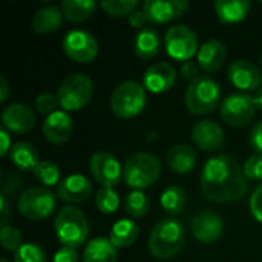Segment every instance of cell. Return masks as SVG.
Here are the masks:
<instances>
[{
  "instance_id": "d6986e66",
  "label": "cell",
  "mask_w": 262,
  "mask_h": 262,
  "mask_svg": "<svg viewBox=\"0 0 262 262\" xmlns=\"http://www.w3.org/2000/svg\"><path fill=\"white\" fill-rule=\"evenodd\" d=\"M224 223L213 212H203L192 221V233L203 244H213L223 236Z\"/></svg>"
},
{
  "instance_id": "277c9868",
  "label": "cell",
  "mask_w": 262,
  "mask_h": 262,
  "mask_svg": "<svg viewBox=\"0 0 262 262\" xmlns=\"http://www.w3.org/2000/svg\"><path fill=\"white\" fill-rule=\"evenodd\" d=\"M54 229L63 247L71 249L83 246L91 230L86 215L74 206H64L58 212L54 223Z\"/></svg>"
},
{
  "instance_id": "7c38bea8",
  "label": "cell",
  "mask_w": 262,
  "mask_h": 262,
  "mask_svg": "<svg viewBox=\"0 0 262 262\" xmlns=\"http://www.w3.org/2000/svg\"><path fill=\"white\" fill-rule=\"evenodd\" d=\"M89 169L94 180L98 181L103 187L114 189L123 178L120 161L109 152H95L91 158Z\"/></svg>"
},
{
  "instance_id": "bcb514c9",
  "label": "cell",
  "mask_w": 262,
  "mask_h": 262,
  "mask_svg": "<svg viewBox=\"0 0 262 262\" xmlns=\"http://www.w3.org/2000/svg\"><path fill=\"white\" fill-rule=\"evenodd\" d=\"M9 97V84L5 77L0 78V103H5Z\"/></svg>"
},
{
  "instance_id": "c3c4849f",
  "label": "cell",
  "mask_w": 262,
  "mask_h": 262,
  "mask_svg": "<svg viewBox=\"0 0 262 262\" xmlns=\"http://www.w3.org/2000/svg\"><path fill=\"white\" fill-rule=\"evenodd\" d=\"M0 262H9V261H8V259H5V258H2V259H0Z\"/></svg>"
},
{
  "instance_id": "7402d4cb",
  "label": "cell",
  "mask_w": 262,
  "mask_h": 262,
  "mask_svg": "<svg viewBox=\"0 0 262 262\" xmlns=\"http://www.w3.org/2000/svg\"><path fill=\"white\" fill-rule=\"evenodd\" d=\"M166 161L172 172L178 175H184L195 169L196 152L189 144H175L169 149Z\"/></svg>"
},
{
  "instance_id": "e575fe53",
  "label": "cell",
  "mask_w": 262,
  "mask_h": 262,
  "mask_svg": "<svg viewBox=\"0 0 262 262\" xmlns=\"http://www.w3.org/2000/svg\"><path fill=\"white\" fill-rule=\"evenodd\" d=\"M14 262H48V259L38 246L26 243L14 253Z\"/></svg>"
},
{
  "instance_id": "74e56055",
  "label": "cell",
  "mask_w": 262,
  "mask_h": 262,
  "mask_svg": "<svg viewBox=\"0 0 262 262\" xmlns=\"http://www.w3.org/2000/svg\"><path fill=\"white\" fill-rule=\"evenodd\" d=\"M34 104H35V109H37L40 114H45V115H51V114H54V112H55V109H57V106H60L57 95L49 94V92L40 94V95L35 98Z\"/></svg>"
},
{
  "instance_id": "8d00e7d4",
  "label": "cell",
  "mask_w": 262,
  "mask_h": 262,
  "mask_svg": "<svg viewBox=\"0 0 262 262\" xmlns=\"http://www.w3.org/2000/svg\"><path fill=\"white\" fill-rule=\"evenodd\" d=\"M247 180L262 181V154H253L243 167Z\"/></svg>"
},
{
  "instance_id": "603a6c76",
  "label": "cell",
  "mask_w": 262,
  "mask_h": 262,
  "mask_svg": "<svg viewBox=\"0 0 262 262\" xmlns=\"http://www.w3.org/2000/svg\"><path fill=\"white\" fill-rule=\"evenodd\" d=\"M63 23V11L58 6L46 5L37 9L32 15L31 26L37 34H52Z\"/></svg>"
},
{
  "instance_id": "9a60e30c",
  "label": "cell",
  "mask_w": 262,
  "mask_h": 262,
  "mask_svg": "<svg viewBox=\"0 0 262 262\" xmlns=\"http://www.w3.org/2000/svg\"><path fill=\"white\" fill-rule=\"evenodd\" d=\"M35 114L34 111L21 103L8 104L2 112V124L8 132L14 134H26L35 126Z\"/></svg>"
},
{
  "instance_id": "44dd1931",
  "label": "cell",
  "mask_w": 262,
  "mask_h": 262,
  "mask_svg": "<svg viewBox=\"0 0 262 262\" xmlns=\"http://www.w3.org/2000/svg\"><path fill=\"white\" fill-rule=\"evenodd\" d=\"M226 57H227L226 45L221 40L212 38L200 48L198 64L206 72H216L224 64Z\"/></svg>"
},
{
  "instance_id": "4316f807",
  "label": "cell",
  "mask_w": 262,
  "mask_h": 262,
  "mask_svg": "<svg viewBox=\"0 0 262 262\" xmlns=\"http://www.w3.org/2000/svg\"><path fill=\"white\" fill-rule=\"evenodd\" d=\"M11 163L21 172H34L38 166V152L37 149L26 141H18L11 147L9 152Z\"/></svg>"
},
{
  "instance_id": "e0dca14e",
  "label": "cell",
  "mask_w": 262,
  "mask_h": 262,
  "mask_svg": "<svg viewBox=\"0 0 262 262\" xmlns=\"http://www.w3.org/2000/svg\"><path fill=\"white\" fill-rule=\"evenodd\" d=\"M192 140L201 150L215 152L224 144V130L212 120H201L192 127Z\"/></svg>"
},
{
  "instance_id": "f35d334b",
  "label": "cell",
  "mask_w": 262,
  "mask_h": 262,
  "mask_svg": "<svg viewBox=\"0 0 262 262\" xmlns=\"http://www.w3.org/2000/svg\"><path fill=\"white\" fill-rule=\"evenodd\" d=\"M250 212L253 218L262 224V183L250 196Z\"/></svg>"
},
{
  "instance_id": "3957f363",
  "label": "cell",
  "mask_w": 262,
  "mask_h": 262,
  "mask_svg": "<svg viewBox=\"0 0 262 262\" xmlns=\"http://www.w3.org/2000/svg\"><path fill=\"white\" fill-rule=\"evenodd\" d=\"M161 175L160 160L149 152L132 154L123 166V180L134 190L154 186Z\"/></svg>"
},
{
  "instance_id": "d590c367",
  "label": "cell",
  "mask_w": 262,
  "mask_h": 262,
  "mask_svg": "<svg viewBox=\"0 0 262 262\" xmlns=\"http://www.w3.org/2000/svg\"><path fill=\"white\" fill-rule=\"evenodd\" d=\"M0 241L5 250L8 252H17L23 244H21V233L18 229L12 226H5L0 230Z\"/></svg>"
},
{
  "instance_id": "7bdbcfd3",
  "label": "cell",
  "mask_w": 262,
  "mask_h": 262,
  "mask_svg": "<svg viewBox=\"0 0 262 262\" xmlns=\"http://www.w3.org/2000/svg\"><path fill=\"white\" fill-rule=\"evenodd\" d=\"M146 21H149V20H147V17H146V14H144L143 9H137V11H134V12L129 15V25H130L132 28L140 29V28H143V26L146 25ZM143 29H144V28H143Z\"/></svg>"
},
{
  "instance_id": "6da1fadb",
  "label": "cell",
  "mask_w": 262,
  "mask_h": 262,
  "mask_svg": "<svg viewBox=\"0 0 262 262\" xmlns=\"http://www.w3.org/2000/svg\"><path fill=\"white\" fill-rule=\"evenodd\" d=\"M200 183L204 198L218 204L241 201L249 192L243 167L226 154L216 155L204 164Z\"/></svg>"
},
{
  "instance_id": "f1b7e54d",
  "label": "cell",
  "mask_w": 262,
  "mask_h": 262,
  "mask_svg": "<svg viewBox=\"0 0 262 262\" xmlns=\"http://www.w3.org/2000/svg\"><path fill=\"white\" fill-rule=\"evenodd\" d=\"M97 3L94 0H64L61 3L63 15L74 23L88 20L95 12Z\"/></svg>"
},
{
  "instance_id": "f546056e",
  "label": "cell",
  "mask_w": 262,
  "mask_h": 262,
  "mask_svg": "<svg viewBox=\"0 0 262 262\" xmlns=\"http://www.w3.org/2000/svg\"><path fill=\"white\" fill-rule=\"evenodd\" d=\"M187 203V196L183 187L180 186H169L164 189L163 195H161V207L169 213V215H178L183 212V209L186 207Z\"/></svg>"
},
{
  "instance_id": "83f0119b",
  "label": "cell",
  "mask_w": 262,
  "mask_h": 262,
  "mask_svg": "<svg viewBox=\"0 0 262 262\" xmlns=\"http://www.w3.org/2000/svg\"><path fill=\"white\" fill-rule=\"evenodd\" d=\"M140 235V229L135 221L132 220H120L114 224L111 229V236L109 239L117 249L129 247L132 246Z\"/></svg>"
},
{
  "instance_id": "2e32d148",
  "label": "cell",
  "mask_w": 262,
  "mask_h": 262,
  "mask_svg": "<svg viewBox=\"0 0 262 262\" xmlns=\"http://www.w3.org/2000/svg\"><path fill=\"white\" fill-rule=\"evenodd\" d=\"M177 80V71L172 64L166 61H158L150 64L143 77V86L149 92L161 94L169 91Z\"/></svg>"
},
{
  "instance_id": "ba28073f",
  "label": "cell",
  "mask_w": 262,
  "mask_h": 262,
  "mask_svg": "<svg viewBox=\"0 0 262 262\" xmlns=\"http://www.w3.org/2000/svg\"><path fill=\"white\" fill-rule=\"evenodd\" d=\"M17 209L29 221L46 220L55 209V195L45 186L29 187L20 195Z\"/></svg>"
},
{
  "instance_id": "8fae6325",
  "label": "cell",
  "mask_w": 262,
  "mask_h": 262,
  "mask_svg": "<svg viewBox=\"0 0 262 262\" xmlns=\"http://www.w3.org/2000/svg\"><path fill=\"white\" fill-rule=\"evenodd\" d=\"M64 54L77 63H91L98 54L97 38L84 29L69 31L63 38Z\"/></svg>"
},
{
  "instance_id": "681fc988",
  "label": "cell",
  "mask_w": 262,
  "mask_h": 262,
  "mask_svg": "<svg viewBox=\"0 0 262 262\" xmlns=\"http://www.w3.org/2000/svg\"><path fill=\"white\" fill-rule=\"evenodd\" d=\"M261 66H262V55H261Z\"/></svg>"
},
{
  "instance_id": "7dc6e473",
  "label": "cell",
  "mask_w": 262,
  "mask_h": 262,
  "mask_svg": "<svg viewBox=\"0 0 262 262\" xmlns=\"http://www.w3.org/2000/svg\"><path fill=\"white\" fill-rule=\"evenodd\" d=\"M253 98H255V104H256V107L262 111V86L258 89V91H256V94H255V97H253Z\"/></svg>"
},
{
  "instance_id": "4dcf8cb0",
  "label": "cell",
  "mask_w": 262,
  "mask_h": 262,
  "mask_svg": "<svg viewBox=\"0 0 262 262\" xmlns=\"http://www.w3.org/2000/svg\"><path fill=\"white\" fill-rule=\"evenodd\" d=\"M124 212L132 218H143L149 212V198L143 190H132L124 198Z\"/></svg>"
},
{
  "instance_id": "d6a6232c",
  "label": "cell",
  "mask_w": 262,
  "mask_h": 262,
  "mask_svg": "<svg viewBox=\"0 0 262 262\" xmlns=\"http://www.w3.org/2000/svg\"><path fill=\"white\" fill-rule=\"evenodd\" d=\"M95 206L104 215L115 213L120 207V196L114 189L101 187L95 195Z\"/></svg>"
},
{
  "instance_id": "7a4b0ae2",
  "label": "cell",
  "mask_w": 262,
  "mask_h": 262,
  "mask_svg": "<svg viewBox=\"0 0 262 262\" xmlns=\"http://www.w3.org/2000/svg\"><path fill=\"white\" fill-rule=\"evenodd\" d=\"M186 230L175 218H164L155 224L149 236V250L154 258L167 261L175 258L184 247Z\"/></svg>"
},
{
  "instance_id": "ab89813d",
  "label": "cell",
  "mask_w": 262,
  "mask_h": 262,
  "mask_svg": "<svg viewBox=\"0 0 262 262\" xmlns=\"http://www.w3.org/2000/svg\"><path fill=\"white\" fill-rule=\"evenodd\" d=\"M180 71H181L183 78L187 80V81H190V83L196 81V80L201 77V74H200V64L195 63L193 60L184 61V63L181 64V69H180Z\"/></svg>"
},
{
  "instance_id": "30bf717a",
  "label": "cell",
  "mask_w": 262,
  "mask_h": 262,
  "mask_svg": "<svg viewBox=\"0 0 262 262\" xmlns=\"http://www.w3.org/2000/svg\"><path fill=\"white\" fill-rule=\"evenodd\" d=\"M164 46L167 54L178 61L192 60L196 51H200L198 35L187 25H175L169 28L164 37Z\"/></svg>"
},
{
  "instance_id": "9c48e42d",
  "label": "cell",
  "mask_w": 262,
  "mask_h": 262,
  "mask_svg": "<svg viewBox=\"0 0 262 262\" xmlns=\"http://www.w3.org/2000/svg\"><path fill=\"white\" fill-rule=\"evenodd\" d=\"M256 104L255 98L246 92L230 94L221 103V120L233 127H244L247 126L256 115Z\"/></svg>"
},
{
  "instance_id": "52a82bcc",
  "label": "cell",
  "mask_w": 262,
  "mask_h": 262,
  "mask_svg": "<svg viewBox=\"0 0 262 262\" xmlns=\"http://www.w3.org/2000/svg\"><path fill=\"white\" fill-rule=\"evenodd\" d=\"M94 83L86 74H72L66 77L57 91V98L63 111L75 112L83 109L92 98Z\"/></svg>"
},
{
  "instance_id": "836d02e7",
  "label": "cell",
  "mask_w": 262,
  "mask_h": 262,
  "mask_svg": "<svg viewBox=\"0 0 262 262\" xmlns=\"http://www.w3.org/2000/svg\"><path fill=\"white\" fill-rule=\"evenodd\" d=\"M100 5H101L103 11L111 17L130 15L138 8L137 0H103Z\"/></svg>"
},
{
  "instance_id": "f6af8a7d",
  "label": "cell",
  "mask_w": 262,
  "mask_h": 262,
  "mask_svg": "<svg viewBox=\"0 0 262 262\" xmlns=\"http://www.w3.org/2000/svg\"><path fill=\"white\" fill-rule=\"evenodd\" d=\"M0 204H2V227L6 226L8 223V216H9V206H8V201H6V195H2L0 196Z\"/></svg>"
},
{
  "instance_id": "cb8c5ba5",
  "label": "cell",
  "mask_w": 262,
  "mask_h": 262,
  "mask_svg": "<svg viewBox=\"0 0 262 262\" xmlns=\"http://www.w3.org/2000/svg\"><path fill=\"white\" fill-rule=\"evenodd\" d=\"M252 3L249 0H216L215 11L221 23H239L250 12Z\"/></svg>"
},
{
  "instance_id": "4fadbf2b",
  "label": "cell",
  "mask_w": 262,
  "mask_h": 262,
  "mask_svg": "<svg viewBox=\"0 0 262 262\" xmlns=\"http://www.w3.org/2000/svg\"><path fill=\"white\" fill-rule=\"evenodd\" d=\"M189 9V2L186 0H144L143 11L149 21L157 25H164L173 21L184 15Z\"/></svg>"
},
{
  "instance_id": "5bb4252c",
  "label": "cell",
  "mask_w": 262,
  "mask_h": 262,
  "mask_svg": "<svg viewBox=\"0 0 262 262\" xmlns=\"http://www.w3.org/2000/svg\"><path fill=\"white\" fill-rule=\"evenodd\" d=\"M227 77L230 83L239 91L249 94L261 88L262 75L256 64L249 60H236L229 66Z\"/></svg>"
},
{
  "instance_id": "ffe728a7",
  "label": "cell",
  "mask_w": 262,
  "mask_h": 262,
  "mask_svg": "<svg viewBox=\"0 0 262 262\" xmlns=\"http://www.w3.org/2000/svg\"><path fill=\"white\" fill-rule=\"evenodd\" d=\"M92 193V183L84 175H69L57 186V195L60 200L71 203V204H80L89 198Z\"/></svg>"
},
{
  "instance_id": "60d3db41",
  "label": "cell",
  "mask_w": 262,
  "mask_h": 262,
  "mask_svg": "<svg viewBox=\"0 0 262 262\" xmlns=\"http://www.w3.org/2000/svg\"><path fill=\"white\" fill-rule=\"evenodd\" d=\"M249 143L253 147L255 154H262V121L256 123L249 135Z\"/></svg>"
},
{
  "instance_id": "484cf974",
  "label": "cell",
  "mask_w": 262,
  "mask_h": 262,
  "mask_svg": "<svg viewBox=\"0 0 262 262\" xmlns=\"http://www.w3.org/2000/svg\"><path fill=\"white\" fill-rule=\"evenodd\" d=\"M161 48V37L160 32L154 28H144L141 29L134 40V52L143 58L150 60L158 55Z\"/></svg>"
},
{
  "instance_id": "8992f818",
  "label": "cell",
  "mask_w": 262,
  "mask_h": 262,
  "mask_svg": "<svg viewBox=\"0 0 262 262\" xmlns=\"http://www.w3.org/2000/svg\"><path fill=\"white\" fill-rule=\"evenodd\" d=\"M109 104L111 111L118 118H134L140 115L146 106V89L137 81H123L112 91Z\"/></svg>"
},
{
  "instance_id": "ac0fdd59",
  "label": "cell",
  "mask_w": 262,
  "mask_h": 262,
  "mask_svg": "<svg viewBox=\"0 0 262 262\" xmlns=\"http://www.w3.org/2000/svg\"><path fill=\"white\" fill-rule=\"evenodd\" d=\"M41 132L46 141H49L51 144H63L71 138L74 132L72 118L64 111H55L54 114L46 117L41 126Z\"/></svg>"
},
{
  "instance_id": "5b68a950",
  "label": "cell",
  "mask_w": 262,
  "mask_h": 262,
  "mask_svg": "<svg viewBox=\"0 0 262 262\" xmlns=\"http://www.w3.org/2000/svg\"><path fill=\"white\" fill-rule=\"evenodd\" d=\"M221 100L220 84L206 75H201L196 81L187 86L184 103L192 115H206L215 111Z\"/></svg>"
},
{
  "instance_id": "ee69618b",
  "label": "cell",
  "mask_w": 262,
  "mask_h": 262,
  "mask_svg": "<svg viewBox=\"0 0 262 262\" xmlns=\"http://www.w3.org/2000/svg\"><path fill=\"white\" fill-rule=\"evenodd\" d=\"M0 140H2V146H0V155L2 157H6L8 155V152H11V147H12V144H11V138H9V134H8V130L2 126V129H0Z\"/></svg>"
},
{
  "instance_id": "1f68e13d",
  "label": "cell",
  "mask_w": 262,
  "mask_h": 262,
  "mask_svg": "<svg viewBox=\"0 0 262 262\" xmlns=\"http://www.w3.org/2000/svg\"><path fill=\"white\" fill-rule=\"evenodd\" d=\"M34 175L48 189L52 187V186H58L61 183L60 181V177H61L60 167L54 161H49V160L40 161L38 166L34 170Z\"/></svg>"
},
{
  "instance_id": "d4e9b609",
  "label": "cell",
  "mask_w": 262,
  "mask_h": 262,
  "mask_svg": "<svg viewBox=\"0 0 262 262\" xmlns=\"http://www.w3.org/2000/svg\"><path fill=\"white\" fill-rule=\"evenodd\" d=\"M118 250L109 238H94L83 252V262H117Z\"/></svg>"
},
{
  "instance_id": "b9f144b4",
  "label": "cell",
  "mask_w": 262,
  "mask_h": 262,
  "mask_svg": "<svg viewBox=\"0 0 262 262\" xmlns=\"http://www.w3.org/2000/svg\"><path fill=\"white\" fill-rule=\"evenodd\" d=\"M54 262H78V255H77L75 249L61 247V249L55 253Z\"/></svg>"
}]
</instances>
